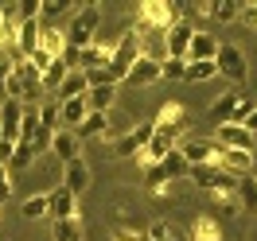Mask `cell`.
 <instances>
[{
    "label": "cell",
    "instance_id": "obj_1",
    "mask_svg": "<svg viewBox=\"0 0 257 241\" xmlns=\"http://www.w3.org/2000/svg\"><path fill=\"white\" fill-rule=\"evenodd\" d=\"M97 24H101V8H97V4L78 8V12L70 16V24H66V32H63L66 47H74V51L90 47V43H94V35H97Z\"/></svg>",
    "mask_w": 257,
    "mask_h": 241
},
{
    "label": "cell",
    "instance_id": "obj_2",
    "mask_svg": "<svg viewBox=\"0 0 257 241\" xmlns=\"http://www.w3.org/2000/svg\"><path fill=\"white\" fill-rule=\"evenodd\" d=\"M137 16H141V28H133V32H168L172 24H179V4H168V0H145L141 8H137Z\"/></svg>",
    "mask_w": 257,
    "mask_h": 241
},
{
    "label": "cell",
    "instance_id": "obj_3",
    "mask_svg": "<svg viewBox=\"0 0 257 241\" xmlns=\"http://www.w3.org/2000/svg\"><path fill=\"white\" fill-rule=\"evenodd\" d=\"M141 55H145V51H141V35L128 28V32L121 35V39H117V47L109 51V66H105V70H109V78L117 82V86H121V78L128 74V66L137 63Z\"/></svg>",
    "mask_w": 257,
    "mask_h": 241
},
{
    "label": "cell",
    "instance_id": "obj_4",
    "mask_svg": "<svg viewBox=\"0 0 257 241\" xmlns=\"http://www.w3.org/2000/svg\"><path fill=\"white\" fill-rule=\"evenodd\" d=\"M214 66H218V74L234 82V90H238L245 74H249V63H245V51L238 43H218V55H214Z\"/></svg>",
    "mask_w": 257,
    "mask_h": 241
},
{
    "label": "cell",
    "instance_id": "obj_5",
    "mask_svg": "<svg viewBox=\"0 0 257 241\" xmlns=\"http://www.w3.org/2000/svg\"><path fill=\"white\" fill-rule=\"evenodd\" d=\"M152 132H156V125H152V121H145V125H133L128 132L113 136V156H121V160L141 156V152L148 148V140H152Z\"/></svg>",
    "mask_w": 257,
    "mask_h": 241
},
{
    "label": "cell",
    "instance_id": "obj_6",
    "mask_svg": "<svg viewBox=\"0 0 257 241\" xmlns=\"http://www.w3.org/2000/svg\"><path fill=\"white\" fill-rule=\"evenodd\" d=\"M179 156L187 160V167H218L222 148L214 144V140H187V144L179 148Z\"/></svg>",
    "mask_w": 257,
    "mask_h": 241
},
{
    "label": "cell",
    "instance_id": "obj_7",
    "mask_svg": "<svg viewBox=\"0 0 257 241\" xmlns=\"http://www.w3.org/2000/svg\"><path fill=\"white\" fill-rule=\"evenodd\" d=\"M191 35H195V28L187 24V20L172 24V28L164 32V59H183V63H187V47H191Z\"/></svg>",
    "mask_w": 257,
    "mask_h": 241
},
{
    "label": "cell",
    "instance_id": "obj_8",
    "mask_svg": "<svg viewBox=\"0 0 257 241\" xmlns=\"http://www.w3.org/2000/svg\"><path fill=\"white\" fill-rule=\"evenodd\" d=\"M214 144L218 148H234V152H253L257 136H249V132L241 129V125H234V121H226V125L214 129Z\"/></svg>",
    "mask_w": 257,
    "mask_h": 241
},
{
    "label": "cell",
    "instance_id": "obj_9",
    "mask_svg": "<svg viewBox=\"0 0 257 241\" xmlns=\"http://www.w3.org/2000/svg\"><path fill=\"white\" fill-rule=\"evenodd\" d=\"M47 214H51V222H70L78 214V198L66 191V187H55L47 194Z\"/></svg>",
    "mask_w": 257,
    "mask_h": 241
},
{
    "label": "cell",
    "instance_id": "obj_10",
    "mask_svg": "<svg viewBox=\"0 0 257 241\" xmlns=\"http://www.w3.org/2000/svg\"><path fill=\"white\" fill-rule=\"evenodd\" d=\"M121 82H125V86H152V82H160V59L141 55L137 63L128 66V74H125Z\"/></svg>",
    "mask_w": 257,
    "mask_h": 241
},
{
    "label": "cell",
    "instance_id": "obj_11",
    "mask_svg": "<svg viewBox=\"0 0 257 241\" xmlns=\"http://www.w3.org/2000/svg\"><path fill=\"white\" fill-rule=\"evenodd\" d=\"M218 167H222L226 175H253V152H234V148H222V156H218Z\"/></svg>",
    "mask_w": 257,
    "mask_h": 241
},
{
    "label": "cell",
    "instance_id": "obj_12",
    "mask_svg": "<svg viewBox=\"0 0 257 241\" xmlns=\"http://www.w3.org/2000/svg\"><path fill=\"white\" fill-rule=\"evenodd\" d=\"M214 55H218V39L210 32H199V28H195L191 47H187V63H214Z\"/></svg>",
    "mask_w": 257,
    "mask_h": 241
},
{
    "label": "cell",
    "instance_id": "obj_13",
    "mask_svg": "<svg viewBox=\"0 0 257 241\" xmlns=\"http://www.w3.org/2000/svg\"><path fill=\"white\" fill-rule=\"evenodd\" d=\"M20 117H24V105L4 97V105H0V136L8 144H16V136H20Z\"/></svg>",
    "mask_w": 257,
    "mask_h": 241
},
{
    "label": "cell",
    "instance_id": "obj_14",
    "mask_svg": "<svg viewBox=\"0 0 257 241\" xmlns=\"http://www.w3.org/2000/svg\"><path fill=\"white\" fill-rule=\"evenodd\" d=\"M109 51L105 43H90V47H82L78 51V66L74 70H82V74H90V70H105L109 66Z\"/></svg>",
    "mask_w": 257,
    "mask_h": 241
},
{
    "label": "cell",
    "instance_id": "obj_15",
    "mask_svg": "<svg viewBox=\"0 0 257 241\" xmlns=\"http://www.w3.org/2000/svg\"><path fill=\"white\" fill-rule=\"evenodd\" d=\"M39 51L47 55L51 63H55V59H63V51H66L63 28H55V24H39Z\"/></svg>",
    "mask_w": 257,
    "mask_h": 241
},
{
    "label": "cell",
    "instance_id": "obj_16",
    "mask_svg": "<svg viewBox=\"0 0 257 241\" xmlns=\"http://www.w3.org/2000/svg\"><path fill=\"white\" fill-rule=\"evenodd\" d=\"M78 136H74V132H70V129H59V132H55V140H51V152H55V156H59V160H63V163H74V160H82V156H78Z\"/></svg>",
    "mask_w": 257,
    "mask_h": 241
},
{
    "label": "cell",
    "instance_id": "obj_17",
    "mask_svg": "<svg viewBox=\"0 0 257 241\" xmlns=\"http://www.w3.org/2000/svg\"><path fill=\"white\" fill-rule=\"evenodd\" d=\"M86 117H90L86 94H82V97H70V101H63V105H59V121H63V125H70V132L78 129V125L86 121Z\"/></svg>",
    "mask_w": 257,
    "mask_h": 241
},
{
    "label": "cell",
    "instance_id": "obj_18",
    "mask_svg": "<svg viewBox=\"0 0 257 241\" xmlns=\"http://www.w3.org/2000/svg\"><path fill=\"white\" fill-rule=\"evenodd\" d=\"M63 187H66L70 194H74V198H78V194L86 191V187H90V167H86L82 160L66 163V171H63Z\"/></svg>",
    "mask_w": 257,
    "mask_h": 241
},
{
    "label": "cell",
    "instance_id": "obj_19",
    "mask_svg": "<svg viewBox=\"0 0 257 241\" xmlns=\"http://www.w3.org/2000/svg\"><path fill=\"white\" fill-rule=\"evenodd\" d=\"M74 136H78V144L82 140H94V136H109V113H90L74 129Z\"/></svg>",
    "mask_w": 257,
    "mask_h": 241
},
{
    "label": "cell",
    "instance_id": "obj_20",
    "mask_svg": "<svg viewBox=\"0 0 257 241\" xmlns=\"http://www.w3.org/2000/svg\"><path fill=\"white\" fill-rule=\"evenodd\" d=\"M191 241H222V225L214 222L210 214H195L191 222V233H187Z\"/></svg>",
    "mask_w": 257,
    "mask_h": 241
},
{
    "label": "cell",
    "instance_id": "obj_21",
    "mask_svg": "<svg viewBox=\"0 0 257 241\" xmlns=\"http://www.w3.org/2000/svg\"><path fill=\"white\" fill-rule=\"evenodd\" d=\"M86 90H90V86H86V74H82V70H70V74L63 78V86L55 90V101L63 105V101H70V97H82Z\"/></svg>",
    "mask_w": 257,
    "mask_h": 241
},
{
    "label": "cell",
    "instance_id": "obj_22",
    "mask_svg": "<svg viewBox=\"0 0 257 241\" xmlns=\"http://www.w3.org/2000/svg\"><path fill=\"white\" fill-rule=\"evenodd\" d=\"M238 90H226L222 97H214V101H210V121H218V125H226V121H230V117H234V105H238Z\"/></svg>",
    "mask_w": 257,
    "mask_h": 241
},
{
    "label": "cell",
    "instance_id": "obj_23",
    "mask_svg": "<svg viewBox=\"0 0 257 241\" xmlns=\"http://www.w3.org/2000/svg\"><path fill=\"white\" fill-rule=\"evenodd\" d=\"M238 206L245 210V214H257V175L238 179Z\"/></svg>",
    "mask_w": 257,
    "mask_h": 241
},
{
    "label": "cell",
    "instance_id": "obj_24",
    "mask_svg": "<svg viewBox=\"0 0 257 241\" xmlns=\"http://www.w3.org/2000/svg\"><path fill=\"white\" fill-rule=\"evenodd\" d=\"M241 4H234V0H214V4H203V16L218 20V24H230V20H238Z\"/></svg>",
    "mask_w": 257,
    "mask_h": 241
},
{
    "label": "cell",
    "instance_id": "obj_25",
    "mask_svg": "<svg viewBox=\"0 0 257 241\" xmlns=\"http://www.w3.org/2000/svg\"><path fill=\"white\" fill-rule=\"evenodd\" d=\"M35 51H39V20H24L20 24V55L28 59Z\"/></svg>",
    "mask_w": 257,
    "mask_h": 241
},
{
    "label": "cell",
    "instance_id": "obj_26",
    "mask_svg": "<svg viewBox=\"0 0 257 241\" xmlns=\"http://www.w3.org/2000/svg\"><path fill=\"white\" fill-rule=\"evenodd\" d=\"M156 167H160V175L168 179V183H176L179 175H187V160L179 156V148H176V152H168V156H164V160L156 163Z\"/></svg>",
    "mask_w": 257,
    "mask_h": 241
},
{
    "label": "cell",
    "instance_id": "obj_27",
    "mask_svg": "<svg viewBox=\"0 0 257 241\" xmlns=\"http://www.w3.org/2000/svg\"><path fill=\"white\" fill-rule=\"evenodd\" d=\"M145 233H148L152 241H191V237H187V229H176V225L164 222V218H160V222H152Z\"/></svg>",
    "mask_w": 257,
    "mask_h": 241
},
{
    "label": "cell",
    "instance_id": "obj_28",
    "mask_svg": "<svg viewBox=\"0 0 257 241\" xmlns=\"http://www.w3.org/2000/svg\"><path fill=\"white\" fill-rule=\"evenodd\" d=\"M51 237L55 241H86V229H82L78 218H70V222H51Z\"/></svg>",
    "mask_w": 257,
    "mask_h": 241
},
{
    "label": "cell",
    "instance_id": "obj_29",
    "mask_svg": "<svg viewBox=\"0 0 257 241\" xmlns=\"http://www.w3.org/2000/svg\"><path fill=\"white\" fill-rule=\"evenodd\" d=\"M70 8H74L70 0H43V4H39V24H51V20L66 16Z\"/></svg>",
    "mask_w": 257,
    "mask_h": 241
},
{
    "label": "cell",
    "instance_id": "obj_30",
    "mask_svg": "<svg viewBox=\"0 0 257 241\" xmlns=\"http://www.w3.org/2000/svg\"><path fill=\"white\" fill-rule=\"evenodd\" d=\"M218 74V66L214 63H187V70H183V78L187 82H210Z\"/></svg>",
    "mask_w": 257,
    "mask_h": 241
},
{
    "label": "cell",
    "instance_id": "obj_31",
    "mask_svg": "<svg viewBox=\"0 0 257 241\" xmlns=\"http://www.w3.org/2000/svg\"><path fill=\"white\" fill-rule=\"evenodd\" d=\"M20 214H24V218H47V194H32V198H24Z\"/></svg>",
    "mask_w": 257,
    "mask_h": 241
},
{
    "label": "cell",
    "instance_id": "obj_32",
    "mask_svg": "<svg viewBox=\"0 0 257 241\" xmlns=\"http://www.w3.org/2000/svg\"><path fill=\"white\" fill-rule=\"evenodd\" d=\"M66 74H70V70H66V66L59 63V59H55V63H51V70H47V74H43V90H59Z\"/></svg>",
    "mask_w": 257,
    "mask_h": 241
},
{
    "label": "cell",
    "instance_id": "obj_33",
    "mask_svg": "<svg viewBox=\"0 0 257 241\" xmlns=\"http://www.w3.org/2000/svg\"><path fill=\"white\" fill-rule=\"evenodd\" d=\"M183 117H187V113H183V105L168 101V105H164V109L156 113V121H152V125H172V121H183Z\"/></svg>",
    "mask_w": 257,
    "mask_h": 241
},
{
    "label": "cell",
    "instance_id": "obj_34",
    "mask_svg": "<svg viewBox=\"0 0 257 241\" xmlns=\"http://www.w3.org/2000/svg\"><path fill=\"white\" fill-rule=\"evenodd\" d=\"M187 63L183 59H160V78H183Z\"/></svg>",
    "mask_w": 257,
    "mask_h": 241
},
{
    "label": "cell",
    "instance_id": "obj_35",
    "mask_svg": "<svg viewBox=\"0 0 257 241\" xmlns=\"http://www.w3.org/2000/svg\"><path fill=\"white\" fill-rule=\"evenodd\" d=\"M141 233H145V229H133V225H117V229L109 233V241H141Z\"/></svg>",
    "mask_w": 257,
    "mask_h": 241
},
{
    "label": "cell",
    "instance_id": "obj_36",
    "mask_svg": "<svg viewBox=\"0 0 257 241\" xmlns=\"http://www.w3.org/2000/svg\"><path fill=\"white\" fill-rule=\"evenodd\" d=\"M249 109H253V101H249V97H238V105H234V117H230V121H234V125H241V121L249 117Z\"/></svg>",
    "mask_w": 257,
    "mask_h": 241
},
{
    "label": "cell",
    "instance_id": "obj_37",
    "mask_svg": "<svg viewBox=\"0 0 257 241\" xmlns=\"http://www.w3.org/2000/svg\"><path fill=\"white\" fill-rule=\"evenodd\" d=\"M8 194H12V187H8V167L0 163V206L8 202Z\"/></svg>",
    "mask_w": 257,
    "mask_h": 241
},
{
    "label": "cell",
    "instance_id": "obj_38",
    "mask_svg": "<svg viewBox=\"0 0 257 241\" xmlns=\"http://www.w3.org/2000/svg\"><path fill=\"white\" fill-rule=\"evenodd\" d=\"M241 129L249 132V136H257V105H253V109H249V117L241 121Z\"/></svg>",
    "mask_w": 257,
    "mask_h": 241
},
{
    "label": "cell",
    "instance_id": "obj_39",
    "mask_svg": "<svg viewBox=\"0 0 257 241\" xmlns=\"http://www.w3.org/2000/svg\"><path fill=\"white\" fill-rule=\"evenodd\" d=\"M238 16H245V20H249V24L257 28V4H241V12H238Z\"/></svg>",
    "mask_w": 257,
    "mask_h": 241
},
{
    "label": "cell",
    "instance_id": "obj_40",
    "mask_svg": "<svg viewBox=\"0 0 257 241\" xmlns=\"http://www.w3.org/2000/svg\"><path fill=\"white\" fill-rule=\"evenodd\" d=\"M8 74H12V66L0 63V97H4V82H8Z\"/></svg>",
    "mask_w": 257,
    "mask_h": 241
},
{
    "label": "cell",
    "instance_id": "obj_41",
    "mask_svg": "<svg viewBox=\"0 0 257 241\" xmlns=\"http://www.w3.org/2000/svg\"><path fill=\"white\" fill-rule=\"evenodd\" d=\"M141 241H152V237H148V233H141Z\"/></svg>",
    "mask_w": 257,
    "mask_h": 241
}]
</instances>
